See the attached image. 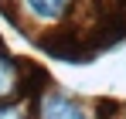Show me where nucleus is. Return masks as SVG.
I'll use <instances>...</instances> for the list:
<instances>
[{"label":"nucleus","mask_w":126,"mask_h":119,"mask_svg":"<svg viewBox=\"0 0 126 119\" xmlns=\"http://www.w3.org/2000/svg\"><path fill=\"white\" fill-rule=\"evenodd\" d=\"M24 10L31 14L34 20H41V24H55V20H62L68 10H72V3L75 0H21Z\"/></svg>","instance_id":"obj_3"},{"label":"nucleus","mask_w":126,"mask_h":119,"mask_svg":"<svg viewBox=\"0 0 126 119\" xmlns=\"http://www.w3.org/2000/svg\"><path fill=\"white\" fill-rule=\"evenodd\" d=\"M21 85H24V72H21V65L10 58L7 51H0V105H7L10 99H17Z\"/></svg>","instance_id":"obj_2"},{"label":"nucleus","mask_w":126,"mask_h":119,"mask_svg":"<svg viewBox=\"0 0 126 119\" xmlns=\"http://www.w3.org/2000/svg\"><path fill=\"white\" fill-rule=\"evenodd\" d=\"M0 119H21V116H17L14 109H3V105H0Z\"/></svg>","instance_id":"obj_4"},{"label":"nucleus","mask_w":126,"mask_h":119,"mask_svg":"<svg viewBox=\"0 0 126 119\" xmlns=\"http://www.w3.org/2000/svg\"><path fill=\"white\" fill-rule=\"evenodd\" d=\"M34 116H38V119H89V116H85V109H82L75 99H68V95L55 92V89L44 92L41 99H38Z\"/></svg>","instance_id":"obj_1"}]
</instances>
